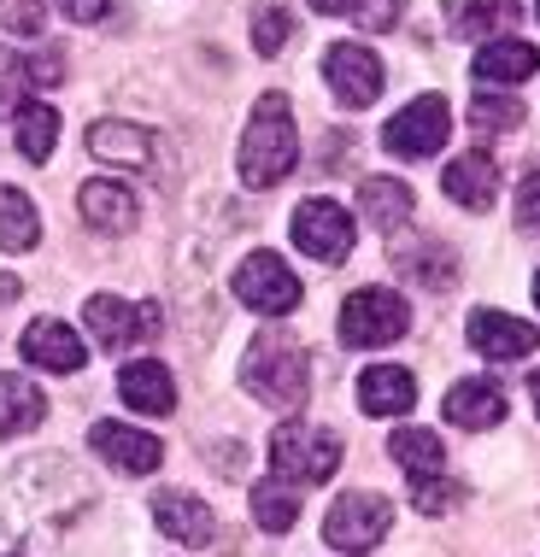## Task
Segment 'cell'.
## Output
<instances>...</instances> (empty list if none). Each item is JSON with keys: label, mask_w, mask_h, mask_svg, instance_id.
<instances>
[{"label": "cell", "mask_w": 540, "mask_h": 557, "mask_svg": "<svg viewBox=\"0 0 540 557\" xmlns=\"http://www.w3.org/2000/svg\"><path fill=\"white\" fill-rule=\"evenodd\" d=\"M88 499H95V481L71 458L41 451L0 481V529L19 540H53L77 510H88Z\"/></svg>", "instance_id": "1"}, {"label": "cell", "mask_w": 540, "mask_h": 557, "mask_svg": "<svg viewBox=\"0 0 540 557\" xmlns=\"http://www.w3.org/2000/svg\"><path fill=\"white\" fill-rule=\"evenodd\" d=\"M299 164V129H294V107L289 95H259V107H253L247 129H242V147H235V176H242V188H277L289 183Z\"/></svg>", "instance_id": "2"}, {"label": "cell", "mask_w": 540, "mask_h": 557, "mask_svg": "<svg viewBox=\"0 0 540 557\" xmlns=\"http://www.w3.org/2000/svg\"><path fill=\"white\" fill-rule=\"evenodd\" d=\"M306 382H311V364H306V346L282 329H259L242 352V387L270 411H299L306 405Z\"/></svg>", "instance_id": "3"}, {"label": "cell", "mask_w": 540, "mask_h": 557, "mask_svg": "<svg viewBox=\"0 0 540 557\" xmlns=\"http://www.w3.org/2000/svg\"><path fill=\"white\" fill-rule=\"evenodd\" d=\"M270 470L282 481H294V487H323L341 470V441L311 423H282L270 434Z\"/></svg>", "instance_id": "4"}, {"label": "cell", "mask_w": 540, "mask_h": 557, "mask_svg": "<svg viewBox=\"0 0 540 557\" xmlns=\"http://www.w3.org/2000/svg\"><path fill=\"white\" fill-rule=\"evenodd\" d=\"M388 529H394V505H388L382 493H341V499L329 505V517H323V540L335 552H347V557L377 552Z\"/></svg>", "instance_id": "5"}, {"label": "cell", "mask_w": 540, "mask_h": 557, "mask_svg": "<svg viewBox=\"0 0 540 557\" xmlns=\"http://www.w3.org/2000/svg\"><path fill=\"white\" fill-rule=\"evenodd\" d=\"M335 329L347 346H394L412 329V306L394 288H358V294H347Z\"/></svg>", "instance_id": "6"}, {"label": "cell", "mask_w": 540, "mask_h": 557, "mask_svg": "<svg viewBox=\"0 0 540 557\" xmlns=\"http://www.w3.org/2000/svg\"><path fill=\"white\" fill-rule=\"evenodd\" d=\"M230 288L247 311H259V318H289L299 306V276L289 270V259H277V252H247V259L235 264Z\"/></svg>", "instance_id": "7"}, {"label": "cell", "mask_w": 540, "mask_h": 557, "mask_svg": "<svg viewBox=\"0 0 540 557\" xmlns=\"http://www.w3.org/2000/svg\"><path fill=\"white\" fill-rule=\"evenodd\" d=\"M446 135H453V107L441 95H417L412 107L382 124V147L400 159H429L446 147Z\"/></svg>", "instance_id": "8"}, {"label": "cell", "mask_w": 540, "mask_h": 557, "mask_svg": "<svg viewBox=\"0 0 540 557\" xmlns=\"http://www.w3.org/2000/svg\"><path fill=\"white\" fill-rule=\"evenodd\" d=\"M323 83H329V95L341 100V107H353V112H365V107H377V95H382V59L365 48V41H335V48L323 53Z\"/></svg>", "instance_id": "9"}, {"label": "cell", "mask_w": 540, "mask_h": 557, "mask_svg": "<svg viewBox=\"0 0 540 557\" xmlns=\"http://www.w3.org/2000/svg\"><path fill=\"white\" fill-rule=\"evenodd\" d=\"M294 247L318 264H341L353 252V212L335 200H306L294 212Z\"/></svg>", "instance_id": "10"}, {"label": "cell", "mask_w": 540, "mask_h": 557, "mask_svg": "<svg viewBox=\"0 0 540 557\" xmlns=\"http://www.w3.org/2000/svg\"><path fill=\"white\" fill-rule=\"evenodd\" d=\"M83 323H88V335L100 341V352H124V346H135L142 335H154L159 329V311L154 306H130V299H118V294H95L83 306Z\"/></svg>", "instance_id": "11"}, {"label": "cell", "mask_w": 540, "mask_h": 557, "mask_svg": "<svg viewBox=\"0 0 540 557\" xmlns=\"http://www.w3.org/2000/svg\"><path fill=\"white\" fill-rule=\"evenodd\" d=\"M83 141L100 164H118V171H147L154 153H159V135L130 124V117H100V124H88Z\"/></svg>", "instance_id": "12"}, {"label": "cell", "mask_w": 540, "mask_h": 557, "mask_svg": "<svg viewBox=\"0 0 540 557\" xmlns=\"http://www.w3.org/2000/svg\"><path fill=\"white\" fill-rule=\"evenodd\" d=\"M19 352L29 358L36 370H53V375H77L83 364H88V346H83V335L71 323H59V318H36L19 335Z\"/></svg>", "instance_id": "13"}, {"label": "cell", "mask_w": 540, "mask_h": 557, "mask_svg": "<svg viewBox=\"0 0 540 557\" xmlns=\"http://www.w3.org/2000/svg\"><path fill=\"white\" fill-rule=\"evenodd\" d=\"M154 522H159V534L164 540H176V546H212V534H218V517H212V505H200L194 493L183 487H159L154 493Z\"/></svg>", "instance_id": "14"}, {"label": "cell", "mask_w": 540, "mask_h": 557, "mask_svg": "<svg viewBox=\"0 0 540 557\" xmlns=\"http://www.w3.org/2000/svg\"><path fill=\"white\" fill-rule=\"evenodd\" d=\"M65 77V65H59V53L53 48H41V53H12V48H0V117H12L24 107L36 88H48Z\"/></svg>", "instance_id": "15"}, {"label": "cell", "mask_w": 540, "mask_h": 557, "mask_svg": "<svg viewBox=\"0 0 540 557\" xmlns=\"http://www.w3.org/2000/svg\"><path fill=\"white\" fill-rule=\"evenodd\" d=\"M77 206H83V223L100 235H130L135 223H142V200H135V188L112 183V176H88L77 188Z\"/></svg>", "instance_id": "16"}, {"label": "cell", "mask_w": 540, "mask_h": 557, "mask_svg": "<svg viewBox=\"0 0 540 557\" xmlns=\"http://www.w3.org/2000/svg\"><path fill=\"white\" fill-rule=\"evenodd\" d=\"M470 346L482 358H500V364H512V358H529L540 335H535V323H523V318H505V311H493V306H476L470 311Z\"/></svg>", "instance_id": "17"}, {"label": "cell", "mask_w": 540, "mask_h": 557, "mask_svg": "<svg viewBox=\"0 0 540 557\" xmlns=\"http://www.w3.org/2000/svg\"><path fill=\"white\" fill-rule=\"evenodd\" d=\"M88 446H95L107 463H118L124 475H147V470H159V458H164V446L154 441V434L130 429V423H95L88 429Z\"/></svg>", "instance_id": "18"}, {"label": "cell", "mask_w": 540, "mask_h": 557, "mask_svg": "<svg viewBox=\"0 0 540 557\" xmlns=\"http://www.w3.org/2000/svg\"><path fill=\"white\" fill-rule=\"evenodd\" d=\"M476 83L482 88H517V83H529L535 71H540V53L529 48V41H517V36H493L476 48Z\"/></svg>", "instance_id": "19"}, {"label": "cell", "mask_w": 540, "mask_h": 557, "mask_svg": "<svg viewBox=\"0 0 540 557\" xmlns=\"http://www.w3.org/2000/svg\"><path fill=\"white\" fill-rule=\"evenodd\" d=\"M118 394H124V405L142 417H171L176 411V382L159 358H135V364L118 370Z\"/></svg>", "instance_id": "20"}, {"label": "cell", "mask_w": 540, "mask_h": 557, "mask_svg": "<svg viewBox=\"0 0 540 557\" xmlns=\"http://www.w3.org/2000/svg\"><path fill=\"white\" fill-rule=\"evenodd\" d=\"M417 405V375L400 364H370L358 375V411L365 417H405Z\"/></svg>", "instance_id": "21"}, {"label": "cell", "mask_w": 540, "mask_h": 557, "mask_svg": "<svg viewBox=\"0 0 540 557\" xmlns=\"http://www.w3.org/2000/svg\"><path fill=\"white\" fill-rule=\"evenodd\" d=\"M441 188H446L453 206H464V212H488L493 194H500V164H493L488 153H464V159L446 164Z\"/></svg>", "instance_id": "22"}, {"label": "cell", "mask_w": 540, "mask_h": 557, "mask_svg": "<svg viewBox=\"0 0 540 557\" xmlns=\"http://www.w3.org/2000/svg\"><path fill=\"white\" fill-rule=\"evenodd\" d=\"M441 411L458 429H493V423H505V387L488 382V375H470V382H453Z\"/></svg>", "instance_id": "23"}, {"label": "cell", "mask_w": 540, "mask_h": 557, "mask_svg": "<svg viewBox=\"0 0 540 557\" xmlns=\"http://www.w3.org/2000/svg\"><path fill=\"white\" fill-rule=\"evenodd\" d=\"M517 18H523L517 0H453V7H446V29L464 36V41H493Z\"/></svg>", "instance_id": "24"}, {"label": "cell", "mask_w": 540, "mask_h": 557, "mask_svg": "<svg viewBox=\"0 0 540 557\" xmlns=\"http://www.w3.org/2000/svg\"><path fill=\"white\" fill-rule=\"evenodd\" d=\"M358 212H365L370 230L394 235L412 223V188L394 183V176H365V183H358Z\"/></svg>", "instance_id": "25"}, {"label": "cell", "mask_w": 540, "mask_h": 557, "mask_svg": "<svg viewBox=\"0 0 540 557\" xmlns=\"http://www.w3.org/2000/svg\"><path fill=\"white\" fill-rule=\"evenodd\" d=\"M41 417H48V399H41L36 382H24V375H0V434H29L41 429Z\"/></svg>", "instance_id": "26"}, {"label": "cell", "mask_w": 540, "mask_h": 557, "mask_svg": "<svg viewBox=\"0 0 540 557\" xmlns=\"http://www.w3.org/2000/svg\"><path fill=\"white\" fill-rule=\"evenodd\" d=\"M12 141H19V153L29 164H48L53 159V141H59V112L48 107V100H24L19 112H12Z\"/></svg>", "instance_id": "27"}, {"label": "cell", "mask_w": 540, "mask_h": 557, "mask_svg": "<svg viewBox=\"0 0 540 557\" xmlns=\"http://www.w3.org/2000/svg\"><path fill=\"white\" fill-rule=\"evenodd\" d=\"M253 522H259L265 534H289L299 522V487L282 475H265L259 487H253Z\"/></svg>", "instance_id": "28"}, {"label": "cell", "mask_w": 540, "mask_h": 557, "mask_svg": "<svg viewBox=\"0 0 540 557\" xmlns=\"http://www.w3.org/2000/svg\"><path fill=\"white\" fill-rule=\"evenodd\" d=\"M41 240V218L29 206L24 188H0V247L7 252H29Z\"/></svg>", "instance_id": "29"}, {"label": "cell", "mask_w": 540, "mask_h": 557, "mask_svg": "<svg viewBox=\"0 0 540 557\" xmlns=\"http://www.w3.org/2000/svg\"><path fill=\"white\" fill-rule=\"evenodd\" d=\"M388 451H394V463H400V470H412V475H434L446 463V446L434 441L429 429H400L394 441H388Z\"/></svg>", "instance_id": "30"}, {"label": "cell", "mask_w": 540, "mask_h": 557, "mask_svg": "<svg viewBox=\"0 0 540 557\" xmlns=\"http://www.w3.org/2000/svg\"><path fill=\"white\" fill-rule=\"evenodd\" d=\"M394 264H400V276H412V282H424V288H453V276H458V264H453V252L446 247H412V252H394Z\"/></svg>", "instance_id": "31"}, {"label": "cell", "mask_w": 540, "mask_h": 557, "mask_svg": "<svg viewBox=\"0 0 540 557\" xmlns=\"http://www.w3.org/2000/svg\"><path fill=\"white\" fill-rule=\"evenodd\" d=\"M289 36H294V7L289 0H265V7L253 12V48L270 59V53L289 48Z\"/></svg>", "instance_id": "32"}, {"label": "cell", "mask_w": 540, "mask_h": 557, "mask_svg": "<svg viewBox=\"0 0 540 557\" xmlns=\"http://www.w3.org/2000/svg\"><path fill=\"white\" fill-rule=\"evenodd\" d=\"M412 505L424 510V517H446V510L464 505V487H458V481H446L441 470H434V475H412Z\"/></svg>", "instance_id": "33"}, {"label": "cell", "mask_w": 540, "mask_h": 557, "mask_svg": "<svg viewBox=\"0 0 540 557\" xmlns=\"http://www.w3.org/2000/svg\"><path fill=\"white\" fill-rule=\"evenodd\" d=\"M523 124V107L512 95H476V107H470V129H482V135H505V129H517Z\"/></svg>", "instance_id": "34"}, {"label": "cell", "mask_w": 540, "mask_h": 557, "mask_svg": "<svg viewBox=\"0 0 540 557\" xmlns=\"http://www.w3.org/2000/svg\"><path fill=\"white\" fill-rule=\"evenodd\" d=\"M0 29H12V36H36L41 29V0H0Z\"/></svg>", "instance_id": "35"}, {"label": "cell", "mask_w": 540, "mask_h": 557, "mask_svg": "<svg viewBox=\"0 0 540 557\" xmlns=\"http://www.w3.org/2000/svg\"><path fill=\"white\" fill-rule=\"evenodd\" d=\"M353 18L365 24V29H394L400 24V12H405V0H353Z\"/></svg>", "instance_id": "36"}, {"label": "cell", "mask_w": 540, "mask_h": 557, "mask_svg": "<svg viewBox=\"0 0 540 557\" xmlns=\"http://www.w3.org/2000/svg\"><path fill=\"white\" fill-rule=\"evenodd\" d=\"M517 230H540V171L517 183Z\"/></svg>", "instance_id": "37"}, {"label": "cell", "mask_w": 540, "mask_h": 557, "mask_svg": "<svg viewBox=\"0 0 540 557\" xmlns=\"http://www.w3.org/2000/svg\"><path fill=\"white\" fill-rule=\"evenodd\" d=\"M53 12L71 18V24H100L112 12V0H53Z\"/></svg>", "instance_id": "38"}, {"label": "cell", "mask_w": 540, "mask_h": 557, "mask_svg": "<svg viewBox=\"0 0 540 557\" xmlns=\"http://www.w3.org/2000/svg\"><path fill=\"white\" fill-rule=\"evenodd\" d=\"M12 299H19V276H7V270H0V306H12Z\"/></svg>", "instance_id": "39"}, {"label": "cell", "mask_w": 540, "mask_h": 557, "mask_svg": "<svg viewBox=\"0 0 540 557\" xmlns=\"http://www.w3.org/2000/svg\"><path fill=\"white\" fill-rule=\"evenodd\" d=\"M311 7H318V12H329V18H335V12H347L353 0H311Z\"/></svg>", "instance_id": "40"}, {"label": "cell", "mask_w": 540, "mask_h": 557, "mask_svg": "<svg viewBox=\"0 0 540 557\" xmlns=\"http://www.w3.org/2000/svg\"><path fill=\"white\" fill-rule=\"evenodd\" d=\"M529 394H535V417H540V370L529 375Z\"/></svg>", "instance_id": "41"}, {"label": "cell", "mask_w": 540, "mask_h": 557, "mask_svg": "<svg viewBox=\"0 0 540 557\" xmlns=\"http://www.w3.org/2000/svg\"><path fill=\"white\" fill-rule=\"evenodd\" d=\"M535 306H540V270H535Z\"/></svg>", "instance_id": "42"}, {"label": "cell", "mask_w": 540, "mask_h": 557, "mask_svg": "<svg viewBox=\"0 0 540 557\" xmlns=\"http://www.w3.org/2000/svg\"><path fill=\"white\" fill-rule=\"evenodd\" d=\"M535 12H540V7H535Z\"/></svg>", "instance_id": "43"}]
</instances>
